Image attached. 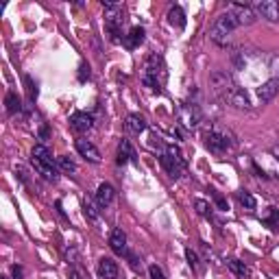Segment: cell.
Listing matches in <instances>:
<instances>
[{
  "mask_svg": "<svg viewBox=\"0 0 279 279\" xmlns=\"http://www.w3.org/2000/svg\"><path fill=\"white\" fill-rule=\"evenodd\" d=\"M166 63H164V57L157 53H153L149 59H146L144 63V70H142V83L146 87H151V90L155 92H162V85L166 83Z\"/></svg>",
  "mask_w": 279,
  "mask_h": 279,
  "instance_id": "1",
  "label": "cell"
},
{
  "mask_svg": "<svg viewBox=\"0 0 279 279\" xmlns=\"http://www.w3.org/2000/svg\"><path fill=\"white\" fill-rule=\"evenodd\" d=\"M103 7H105V29L107 35L113 44L122 42V24H124V11L118 2L113 0H103Z\"/></svg>",
  "mask_w": 279,
  "mask_h": 279,
  "instance_id": "2",
  "label": "cell"
},
{
  "mask_svg": "<svg viewBox=\"0 0 279 279\" xmlns=\"http://www.w3.org/2000/svg\"><path fill=\"white\" fill-rule=\"evenodd\" d=\"M238 26H240V24L236 22V18L229 13V11L221 13V15H218V18L214 20L212 29H210L212 42H216L218 46H227V44L231 42V35H233V31H236Z\"/></svg>",
  "mask_w": 279,
  "mask_h": 279,
  "instance_id": "3",
  "label": "cell"
},
{
  "mask_svg": "<svg viewBox=\"0 0 279 279\" xmlns=\"http://www.w3.org/2000/svg\"><path fill=\"white\" fill-rule=\"evenodd\" d=\"M205 146L212 153L221 155V153H227L229 149H233V138L231 133L221 127H212L205 131Z\"/></svg>",
  "mask_w": 279,
  "mask_h": 279,
  "instance_id": "4",
  "label": "cell"
},
{
  "mask_svg": "<svg viewBox=\"0 0 279 279\" xmlns=\"http://www.w3.org/2000/svg\"><path fill=\"white\" fill-rule=\"evenodd\" d=\"M160 164L164 166V170L168 172V177L179 179L181 177L183 166H185V160H183L181 151H179L177 146H166V151L160 155Z\"/></svg>",
  "mask_w": 279,
  "mask_h": 279,
  "instance_id": "5",
  "label": "cell"
},
{
  "mask_svg": "<svg viewBox=\"0 0 279 279\" xmlns=\"http://www.w3.org/2000/svg\"><path fill=\"white\" fill-rule=\"evenodd\" d=\"M179 122H181V127H185V129H196L203 122V112H201V107L196 105V103H183V105L179 107Z\"/></svg>",
  "mask_w": 279,
  "mask_h": 279,
  "instance_id": "6",
  "label": "cell"
},
{
  "mask_svg": "<svg viewBox=\"0 0 279 279\" xmlns=\"http://www.w3.org/2000/svg\"><path fill=\"white\" fill-rule=\"evenodd\" d=\"M227 11L236 18V22L240 26H249L258 20V13L253 11V7H251V4H244V2H229Z\"/></svg>",
  "mask_w": 279,
  "mask_h": 279,
  "instance_id": "7",
  "label": "cell"
},
{
  "mask_svg": "<svg viewBox=\"0 0 279 279\" xmlns=\"http://www.w3.org/2000/svg\"><path fill=\"white\" fill-rule=\"evenodd\" d=\"M210 83H212V87H214L216 94H223V96H227L229 92L236 87L233 85V81H231V74H227L225 70H216V72H212Z\"/></svg>",
  "mask_w": 279,
  "mask_h": 279,
  "instance_id": "8",
  "label": "cell"
},
{
  "mask_svg": "<svg viewBox=\"0 0 279 279\" xmlns=\"http://www.w3.org/2000/svg\"><path fill=\"white\" fill-rule=\"evenodd\" d=\"M253 11L269 22H279V2L275 0H258L253 2Z\"/></svg>",
  "mask_w": 279,
  "mask_h": 279,
  "instance_id": "9",
  "label": "cell"
},
{
  "mask_svg": "<svg viewBox=\"0 0 279 279\" xmlns=\"http://www.w3.org/2000/svg\"><path fill=\"white\" fill-rule=\"evenodd\" d=\"M255 94H258V101L262 103V105H264V103H271L273 98L279 94V76H273V79H269L266 83H262Z\"/></svg>",
  "mask_w": 279,
  "mask_h": 279,
  "instance_id": "10",
  "label": "cell"
},
{
  "mask_svg": "<svg viewBox=\"0 0 279 279\" xmlns=\"http://www.w3.org/2000/svg\"><path fill=\"white\" fill-rule=\"evenodd\" d=\"M113 199H116V190H113V185L103 181L101 185H98V190H96V205L101 207V210H105V207H109L113 203Z\"/></svg>",
  "mask_w": 279,
  "mask_h": 279,
  "instance_id": "11",
  "label": "cell"
},
{
  "mask_svg": "<svg viewBox=\"0 0 279 279\" xmlns=\"http://www.w3.org/2000/svg\"><path fill=\"white\" fill-rule=\"evenodd\" d=\"M31 164H33V168L46 179V181H57L59 179V170L55 168V164L42 162V160H37V157H31Z\"/></svg>",
  "mask_w": 279,
  "mask_h": 279,
  "instance_id": "12",
  "label": "cell"
},
{
  "mask_svg": "<svg viewBox=\"0 0 279 279\" xmlns=\"http://www.w3.org/2000/svg\"><path fill=\"white\" fill-rule=\"evenodd\" d=\"M109 247L116 255H127V233L122 231V229H113L112 236H109Z\"/></svg>",
  "mask_w": 279,
  "mask_h": 279,
  "instance_id": "13",
  "label": "cell"
},
{
  "mask_svg": "<svg viewBox=\"0 0 279 279\" xmlns=\"http://www.w3.org/2000/svg\"><path fill=\"white\" fill-rule=\"evenodd\" d=\"M92 124H94V120L87 112H74L72 116H70V127L74 131H79V133H85V131L92 129Z\"/></svg>",
  "mask_w": 279,
  "mask_h": 279,
  "instance_id": "14",
  "label": "cell"
},
{
  "mask_svg": "<svg viewBox=\"0 0 279 279\" xmlns=\"http://www.w3.org/2000/svg\"><path fill=\"white\" fill-rule=\"evenodd\" d=\"M76 151L81 153V157H85L87 162H92V164H98L101 162V153H98V149L94 144H92L90 140H76Z\"/></svg>",
  "mask_w": 279,
  "mask_h": 279,
  "instance_id": "15",
  "label": "cell"
},
{
  "mask_svg": "<svg viewBox=\"0 0 279 279\" xmlns=\"http://www.w3.org/2000/svg\"><path fill=\"white\" fill-rule=\"evenodd\" d=\"M229 103H231V107H236V109H251V101H249V96H247V92L242 90V87H233L231 92L225 96Z\"/></svg>",
  "mask_w": 279,
  "mask_h": 279,
  "instance_id": "16",
  "label": "cell"
},
{
  "mask_svg": "<svg viewBox=\"0 0 279 279\" xmlns=\"http://www.w3.org/2000/svg\"><path fill=\"white\" fill-rule=\"evenodd\" d=\"M98 279H118V264L112 258L98 260Z\"/></svg>",
  "mask_w": 279,
  "mask_h": 279,
  "instance_id": "17",
  "label": "cell"
},
{
  "mask_svg": "<svg viewBox=\"0 0 279 279\" xmlns=\"http://www.w3.org/2000/svg\"><path fill=\"white\" fill-rule=\"evenodd\" d=\"M144 37H146V31L142 29V26H133L127 35H124V46L129 48V51H135V48H140L142 44H144Z\"/></svg>",
  "mask_w": 279,
  "mask_h": 279,
  "instance_id": "18",
  "label": "cell"
},
{
  "mask_svg": "<svg viewBox=\"0 0 279 279\" xmlns=\"http://www.w3.org/2000/svg\"><path fill=\"white\" fill-rule=\"evenodd\" d=\"M116 162H118V166H124V164H129V162H138V155H135V151H133L129 140H120Z\"/></svg>",
  "mask_w": 279,
  "mask_h": 279,
  "instance_id": "19",
  "label": "cell"
},
{
  "mask_svg": "<svg viewBox=\"0 0 279 279\" xmlns=\"http://www.w3.org/2000/svg\"><path fill=\"white\" fill-rule=\"evenodd\" d=\"M127 129L131 131V133H135V135L144 133V131H146L144 116H140V113H129V116H127Z\"/></svg>",
  "mask_w": 279,
  "mask_h": 279,
  "instance_id": "20",
  "label": "cell"
},
{
  "mask_svg": "<svg viewBox=\"0 0 279 279\" xmlns=\"http://www.w3.org/2000/svg\"><path fill=\"white\" fill-rule=\"evenodd\" d=\"M168 24L177 26V29H183L185 26V13L181 7H170V11H168Z\"/></svg>",
  "mask_w": 279,
  "mask_h": 279,
  "instance_id": "21",
  "label": "cell"
},
{
  "mask_svg": "<svg viewBox=\"0 0 279 279\" xmlns=\"http://www.w3.org/2000/svg\"><path fill=\"white\" fill-rule=\"evenodd\" d=\"M227 269L231 271L236 277H242V279L249 277V266L244 264V262H240V260H227Z\"/></svg>",
  "mask_w": 279,
  "mask_h": 279,
  "instance_id": "22",
  "label": "cell"
},
{
  "mask_svg": "<svg viewBox=\"0 0 279 279\" xmlns=\"http://www.w3.org/2000/svg\"><path fill=\"white\" fill-rule=\"evenodd\" d=\"M4 105H7V112L11 113V116L22 112V101H20V96L15 94V92H9V94L4 96Z\"/></svg>",
  "mask_w": 279,
  "mask_h": 279,
  "instance_id": "23",
  "label": "cell"
},
{
  "mask_svg": "<svg viewBox=\"0 0 279 279\" xmlns=\"http://www.w3.org/2000/svg\"><path fill=\"white\" fill-rule=\"evenodd\" d=\"M31 157H37V160H42V162H48V164H55L53 162V153L48 151V146H44V144H37L35 149H33L31 153Z\"/></svg>",
  "mask_w": 279,
  "mask_h": 279,
  "instance_id": "24",
  "label": "cell"
},
{
  "mask_svg": "<svg viewBox=\"0 0 279 279\" xmlns=\"http://www.w3.org/2000/svg\"><path fill=\"white\" fill-rule=\"evenodd\" d=\"M238 201L242 203L247 210H255L258 207V201H255V196L251 194V192H247V190H240L238 192Z\"/></svg>",
  "mask_w": 279,
  "mask_h": 279,
  "instance_id": "25",
  "label": "cell"
},
{
  "mask_svg": "<svg viewBox=\"0 0 279 279\" xmlns=\"http://www.w3.org/2000/svg\"><path fill=\"white\" fill-rule=\"evenodd\" d=\"M194 207H196V212H199L201 216L212 218V205L207 203V201H203V199H196V201H194Z\"/></svg>",
  "mask_w": 279,
  "mask_h": 279,
  "instance_id": "26",
  "label": "cell"
},
{
  "mask_svg": "<svg viewBox=\"0 0 279 279\" xmlns=\"http://www.w3.org/2000/svg\"><path fill=\"white\" fill-rule=\"evenodd\" d=\"M57 162H59V168H61L63 172H70V174H74V172H76V164H74L72 160H70V157H65V155H63V157H59Z\"/></svg>",
  "mask_w": 279,
  "mask_h": 279,
  "instance_id": "27",
  "label": "cell"
},
{
  "mask_svg": "<svg viewBox=\"0 0 279 279\" xmlns=\"http://www.w3.org/2000/svg\"><path fill=\"white\" fill-rule=\"evenodd\" d=\"M24 83H26V92H29V103H35L37 101V83L31 76H24Z\"/></svg>",
  "mask_w": 279,
  "mask_h": 279,
  "instance_id": "28",
  "label": "cell"
},
{
  "mask_svg": "<svg viewBox=\"0 0 279 279\" xmlns=\"http://www.w3.org/2000/svg\"><path fill=\"white\" fill-rule=\"evenodd\" d=\"M185 260H188V264H190V269H192V271H201L199 255H196L192 249H185Z\"/></svg>",
  "mask_w": 279,
  "mask_h": 279,
  "instance_id": "29",
  "label": "cell"
},
{
  "mask_svg": "<svg viewBox=\"0 0 279 279\" xmlns=\"http://www.w3.org/2000/svg\"><path fill=\"white\" fill-rule=\"evenodd\" d=\"M83 210H85V216L90 218V221H98V210H96V205L92 203L90 199L83 203Z\"/></svg>",
  "mask_w": 279,
  "mask_h": 279,
  "instance_id": "30",
  "label": "cell"
},
{
  "mask_svg": "<svg viewBox=\"0 0 279 279\" xmlns=\"http://www.w3.org/2000/svg\"><path fill=\"white\" fill-rule=\"evenodd\" d=\"M124 258L129 260V264H131V269H133L135 273H140L142 271V260L138 258V255L133 253V251H127V255H124Z\"/></svg>",
  "mask_w": 279,
  "mask_h": 279,
  "instance_id": "31",
  "label": "cell"
},
{
  "mask_svg": "<svg viewBox=\"0 0 279 279\" xmlns=\"http://www.w3.org/2000/svg\"><path fill=\"white\" fill-rule=\"evenodd\" d=\"M63 258L68 260V264H79V253L74 247H65L63 249Z\"/></svg>",
  "mask_w": 279,
  "mask_h": 279,
  "instance_id": "32",
  "label": "cell"
},
{
  "mask_svg": "<svg viewBox=\"0 0 279 279\" xmlns=\"http://www.w3.org/2000/svg\"><path fill=\"white\" fill-rule=\"evenodd\" d=\"M87 79H90V65L83 61V63L79 65V81H81V83H85Z\"/></svg>",
  "mask_w": 279,
  "mask_h": 279,
  "instance_id": "33",
  "label": "cell"
},
{
  "mask_svg": "<svg viewBox=\"0 0 279 279\" xmlns=\"http://www.w3.org/2000/svg\"><path fill=\"white\" fill-rule=\"evenodd\" d=\"M149 275H151V279H166V275H164V271H162L157 264L149 266Z\"/></svg>",
  "mask_w": 279,
  "mask_h": 279,
  "instance_id": "34",
  "label": "cell"
},
{
  "mask_svg": "<svg viewBox=\"0 0 279 279\" xmlns=\"http://www.w3.org/2000/svg\"><path fill=\"white\" fill-rule=\"evenodd\" d=\"M277 221H279V210L271 207V218H266V225H277Z\"/></svg>",
  "mask_w": 279,
  "mask_h": 279,
  "instance_id": "35",
  "label": "cell"
},
{
  "mask_svg": "<svg viewBox=\"0 0 279 279\" xmlns=\"http://www.w3.org/2000/svg\"><path fill=\"white\" fill-rule=\"evenodd\" d=\"M11 275H13V279H24V271H22V266L13 264L11 266Z\"/></svg>",
  "mask_w": 279,
  "mask_h": 279,
  "instance_id": "36",
  "label": "cell"
},
{
  "mask_svg": "<svg viewBox=\"0 0 279 279\" xmlns=\"http://www.w3.org/2000/svg\"><path fill=\"white\" fill-rule=\"evenodd\" d=\"M214 199H216V205L221 207V210H227V201L223 199V196H218V194H214Z\"/></svg>",
  "mask_w": 279,
  "mask_h": 279,
  "instance_id": "37",
  "label": "cell"
},
{
  "mask_svg": "<svg viewBox=\"0 0 279 279\" xmlns=\"http://www.w3.org/2000/svg\"><path fill=\"white\" fill-rule=\"evenodd\" d=\"M68 279H83V275H81V273L76 271V269H70V271H68Z\"/></svg>",
  "mask_w": 279,
  "mask_h": 279,
  "instance_id": "38",
  "label": "cell"
},
{
  "mask_svg": "<svg viewBox=\"0 0 279 279\" xmlns=\"http://www.w3.org/2000/svg\"><path fill=\"white\" fill-rule=\"evenodd\" d=\"M273 72H279V57H273Z\"/></svg>",
  "mask_w": 279,
  "mask_h": 279,
  "instance_id": "39",
  "label": "cell"
},
{
  "mask_svg": "<svg viewBox=\"0 0 279 279\" xmlns=\"http://www.w3.org/2000/svg\"><path fill=\"white\" fill-rule=\"evenodd\" d=\"M273 155H279V146H275V149H273Z\"/></svg>",
  "mask_w": 279,
  "mask_h": 279,
  "instance_id": "40",
  "label": "cell"
},
{
  "mask_svg": "<svg viewBox=\"0 0 279 279\" xmlns=\"http://www.w3.org/2000/svg\"><path fill=\"white\" fill-rule=\"evenodd\" d=\"M275 174H277V177H279V164H277V166H275Z\"/></svg>",
  "mask_w": 279,
  "mask_h": 279,
  "instance_id": "41",
  "label": "cell"
},
{
  "mask_svg": "<svg viewBox=\"0 0 279 279\" xmlns=\"http://www.w3.org/2000/svg\"><path fill=\"white\" fill-rule=\"evenodd\" d=\"M0 279H9V277H0Z\"/></svg>",
  "mask_w": 279,
  "mask_h": 279,
  "instance_id": "42",
  "label": "cell"
}]
</instances>
